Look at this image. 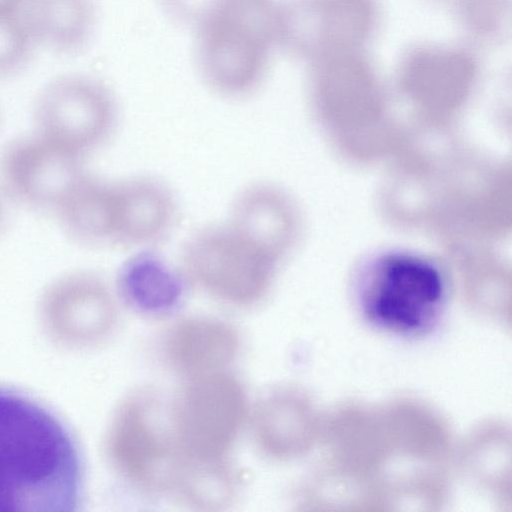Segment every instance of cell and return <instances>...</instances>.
<instances>
[{"label": "cell", "instance_id": "5", "mask_svg": "<svg viewBox=\"0 0 512 512\" xmlns=\"http://www.w3.org/2000/svg\"><path fill=\"white\" fill-rule=\"evenodd\" d=\"M246 416V394L233 375L217 371L192 376L172 401L170 435L185 460L220 461Z\"/></svg>", "mask_w": 512, "mask_h": 512}, {"label": "cell", "instance_id": "2", "mask_svg": "<svg viewBox=\"0 0 512 512\" xmlns=\"http://www.w3.org/2000/svg\"><path fill=\"white\" fill-rule=\"evenodd\" d=\"M352 294L372 328L404 339L431 335L443 321L450 286L444 269L418 252L386 250L359 267Z\"/></svg>", "mask_w": 512, "mask_h": 512}, {"label": "cell", "instance_id": "3", "mask_svg": "<svg viewBox=\"0 0 512 512\" xmlns=\"http://www.w3.org/2000/svg\"><path fill=\"white\" fill-rule=\"evenodd\" d=\"M277 0H223L196 28V64L204 83L232 99L255 92L277 44Z\"/></svg>", "mask_w": 512, "mask_h": 512}, {"label": "cell", "instance_id": "15", "mask_svg": "<svg viewBox=\"0 0 512 512\" xmlns=\"http://www.w3.org/2000/svg\"><path fill=\"white\" fill-rule=\"evenodd\" d=\"M20 14L36 45L59 55L80 52L96 25L93 0H27Z\"/></svg>", "mask_w": 512, "mask_h": 512}, {"label": "cell", "instance_id": "13", "mask_svg": "<svg viewBox=\"0 0 512 512\" xmlns=\"http://www.w3.org/2000/svg\"><path fill=\"white\" fill-rule=\"evenodd\" d=\"M228 223L281 261L293 241L295 214L291 203L278 188L259 182L238 193Z\"/></svg>", "mask_w": 512, "mask_h": 512}, {"label": "cell", "instance_id": "10", "mask_svg": "<svg viewBox=\"0 0 512 512\" xmlns=\"http://www.w3.org/2000/svg\"><path fill=\"white\" fill-rule=\"evenodd\" d=\"M117 182V245L149 246L164 238L177 215V203L171 189L151 176H132Z\"/></svg>", "mask_w": 512, "mask_h": 512}, {"label": "cell", "instance_id": "17", "mask_svg": "<svg viewBox=\"0 0 512 512\" xmlns=\"http://www.w3.org/2000/svg\"><path fill=\"white\" fill-rule=\"evenodd\" d=\"M36 46L21 14L0 15V78L21 72Z\"/></svg>", "mask_w": 512, "mask_h": 512}, {"label": "cell", "instance_id": "8", "mask_svg": "<svg viewBox=\"0 0 512 512\" xmlns=\"http://www.w3.org/2000/svg\"><path fill=\"white\" fill-rule=\"evenodd\" d=\"M151 399L131 396L121 406L111 434V456L118 471L147 493L174 490L186 460L170 432L161 428Z\"/></svg>", "mask_w": 512, "mask_h": 512}, {"label": "cell", "instance_id": "12", "mask_svg": "<svg viewBox=\"0 0 512 512\" xmlns=\"http://www.w3.org/2000/svg\"><path fill=\"white\" fill-rule=\"evenodd\" d=\"M239 339L228 323L207 317H190L167 332L163 348L170 366L189 377L221 371L236 356Z\"/></svg>", "mask_w": 512, "mask_h": 512}, {"label": "cell", "instance_id": "18", "mask_svg": "<svg viewBox=\"0 0 512 512\" xmlns=\"http://www.w3.org/2000/svg\"><path fill=\"white\" fill-rule=\"evenodd\" d=\"M223 0H159L165 14L173 21L196 28Z\"/></svg>", "mask_w": 512, "mask_h": 512}, {"label": "cell", "instance_id": "11", "mask_svg": "<svg viewBox=\"0 0 512 512\" xmlns=\"http://www.w3.org/2000/svg\"><path fill=\"white\" fill-rule=\"evenodd\" d=\"M117 180H107L85 171L54 212L65 233L86 245L117 244Z\"/></svg>", "mask_w": 512, "mask_h": 512}, {"label": "cell", "instance_id": "9", "mask_svg": "<svg viewBox=\"0 0 512 512\" xmlns=\"http://www.w3.org/2000/svg\"><path fill=\"white\" fill-rule=\"evenodd\" d=\"M83 161L36 134L18 136L0 152V186L15 202L55 210L84 172Z\"/></svg>", "mask_w": 512, "mask_h": 512}, {"label": "cell", "instance_id": "7", "mask_svg": "<svg viewBox=\"0 0 512 512\" xmlns=\"http://www.w3.org/2000/svg\"><path fill=\"white\" fill-rule=\"evenodd\" d=\"M376 0H283L278 2L277 44L311 62L361 51L378 24Z\"/></svg>", "mask_w": 512, "mask_h": 512}, {"label": "cell", "instance_id": "14", "mask_svg": "<svg viewBox=\"0 0 512 512\" xmlns=\"http://www.w3.org/2000/svg\"><path fill=\"white\" fill-rule=\"evenodd\" d=\"M187 279L160 254L142 250L122 263L117 286L123 301L148 316L175 311L183 301Z\"/></svg>", "mask_w": 512, "mask_h": 512}, {"label": "cell", "instance_id": "1", "mask_svg": "<svg viewBox=\"0 0 512 512\" xmlns=\"http://www.w3.org/2000/svg\"><path fill=\"white\" fill-rule=\"evenodd\" d=\"M83 462L68 427L43 404L0 387V512H72Z\"/></svg>", "mask_w": 512, "mask_h": 512}, {"label": "cell", "instance_id": "19", "mask_svg": "<svg viewBox=\"0 0 512 512\" xmlns=\"http://www.w3.org/2000/svg\"><path fill=\"white\" fill-rule=\"evenodd\" d=\"M27 0H0V15L20 14Z\"/></svg>", "mask_w": 512, "mask_h": 512}, {"label": "cell", "instance_id": "6", "mask_svg": "<svg viewBox=\"0 0 512 512\" xmlns=\"http://www.w3.org/2000/svg\"><path fill=\"white\" fill-rule=\"evenodd\" d=\"M117 117L112 90L86 74L51 80L39 92L32 111L34 134L82 159L110 139Z\"/></svg>", "mask_w": 512, "mask_h": 512}, {"label": "cell", "instance_id": "16", "mask_svg": "<svg viewBox=\"0 0 512 512\" xmlns=\"http://www.w3.org/2000/svg\"><path fill=\"white\" fill-rule=\"evenodd\" d=\"M237 478L222 460L186 461L174 490L187 504L202 510H219L229 505L237 493Z\"/></svg>", "mask_w": 512, "mask_h": 512}, {"label": "cell", "instance_id": "4", "mask_svg": "<svg viewBox=\"0 0 512 512\" xmlns=\"http://www.w3.org/2000/svg\"><path fill=\"white\" fill-rule=\"evenodd\" d=\"M181 262L187 281L234 306L262 300L280 263L228 222L206 226L192 235Z\"/></svg>", "mask_w": 512, "mask_h": 512}, {"label": "cell", "instance_id": "20", "mask_svg": "<svg viewBox=\"0 0 512 512\" xmlns=\"http://www.w3.org/2000/svg\"><path fill=\"white\" fill-rule=\"evenodd\" d=\"M4 220H5V207H4L3 200L0 196V228L2 227V225L4 223Z\"/></svg>", "mask_w": 512, "mask_h": 512}]
</instances>
